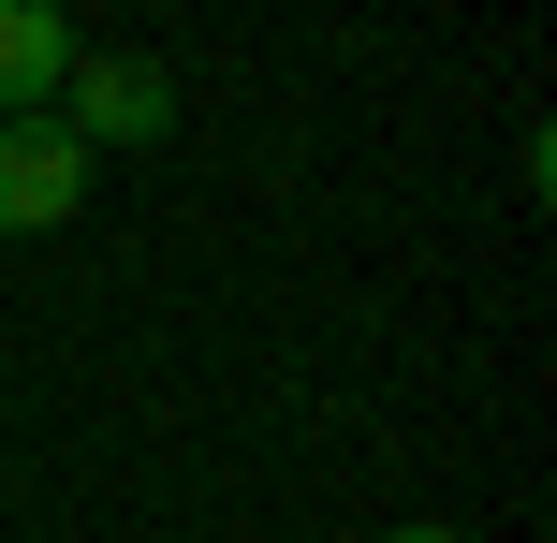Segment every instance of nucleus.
Returning <instances> with one entry per match:
<instances>
[{
    "label": "nucleus",
    "instance_id": "7ed1b4c3",
    "mask_svg": "<svg viewBox=\"0 0 557 543\" xmlns=\"http://www.w3.org/2000/svg\"><path fill=\"white\" fill-rule=\"evenodd\" d=\"M74 74V15L59 0H0V118H45Z\"/></svg>",
    "mask_w": 557,
    "mask_h": 543
},
{
    "label": "nucleus",
    "instance_id": "20e7f679",
    "mask_svg": "<svg viewBox=\"0 0 557 543\" xmlns=\"http://www.w3.org/2000/svg\"><path fill=\"white\" fill-rule=\"evenodd\" d=\"M382 543H470V529H382Z\"/></svg>",
    "mask_w": 557,
    "mask_h": 543
},
{
    "label": "nucleus",
    "instance_id": "f257e3e1",
    "mask_svg": "<svg viewBox=\"0 0 557 543\" xmlns=\"http://www.w3.org/2000/svg\"><path fill=\"white\" fill-rule=\"evenodd\" d=\"M45 118L88 147V162H117V147H162V133H176V74H162L147 45H74V74H59Z\"/></svg>",
    "mask_w": 557,
    "mask_h": 543
},
{
    "label": "nucleus",
    "instance_id": "f03ea898",
    "mask_svg": "<svg viewBox=\"0 0 557 543\" xmlns=\"http://www.w3.org/2000/svg\"><path fill=\"white\" fill-rule=\"evenodd\" d=\"M88 176H103V162H88L59 118H0V235H59L88 206Z\"/></svg>",
    "mask_w": 557,
    "mask_h": 543
}]
</instances>
